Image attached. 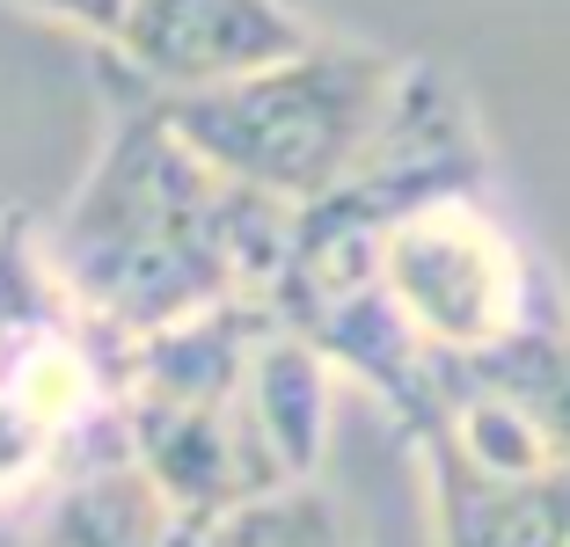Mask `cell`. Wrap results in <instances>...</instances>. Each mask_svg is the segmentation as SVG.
<instances>
[{
  "label": "cell",
  "mask_w": 570,
  "mask_h": 547,
  "mask_svg": "<svg viewBox=\"0 0 570 547\" xmlns=\"http://www.w3.org/2000/svg\"><path fill=\"white\" fill-rule=\"evenodd\" d=\"M483 176H490V153H483V132H475L469 96L432 67H403V88L387 102L366 161L352 168V182L336 198H322V212L387 233L410 212L483 198Z\"/></svg>",
  "instance_id": "cell-6"
},
{
  "label": "cell",
  "mask_w": 570,
  "mask_h": 547,
  "mask_svg": "<svg viewBox=\"0 0 570 547\" xmlns=\"http://www.w3.org/2000/svg\"><path fill=\"white\" fill-rule=\"evenodd\" d=\"M16 8L22 16H45V22H67L81 37H102V44H110V30L125 16V0H16Z\"/></svg>",
  "instance_id": "cell-13"
},
{
  "label": "cell",
  "mask_w": 570,
  "mask_h": 547,
  "mask_svg": "<svg viewBox=\"0 0 570 547\" xmlns=\"http://www.w3.org/2000/svg\"><path fill=\"white\" fill-rule=\"evenodd\" d=\"M67 321H81V307H73L67 278L51 263L45 227L22 205H8L0 212V365L16 350H30L37 336L67 329Z\"/></svg>",
  "instance_id": "cell-10"
},
{
  "label": "cell",
  "mask_w": 570,
  "mask_h": 547,
  "mask_svg": "<svg viewBox=\"0 0 570 547\" xmlns=\"http://www.w3.org/2000/svg\"><path fill=\"white\" fill-rule=\"evenodd\" d=\"M59 475H67V446H59V438L0 387V511L45 504Z\"/></svg>",
  "instance_id": "cell-12"
},
{
  "label": "cell",
  "mask_w": 570,
  "mask_h": 547,
  "mask_svg": "<svg viewBox=\"0 0 570 547\" xmlns=\"http://www.w3.org/2000/svg\"><path fill=\"white\" fill-rule=\"evenodd\" d=\"M264 299H235L198 321L125 344L118 431L184 518H213L293 489L256 416V350L271 336Z\"/></svg>",
  "instance_id": "cell-2"
},
{
  "label": "cell",
  "mask_w": 570,
  "mask_h": 547,
  "mask_svg": "<svg viewBox=\"0 0 570 547\" xmlns=\"http://www.w3.org/2000/svg\"><path fill=\"white\" fill-rule=\"evenodd\" d=\"M461 380H475L498 401H512L541 431V446L570 467V307L563 299H556L549 315L527 321L512 344L483 350V358H461Z\"/></svg>",
  "instance_id": "cell-9"
},
{
  "label": "cell",
  "mask_w": 570,
  "mask_h": 547,
  "mask_svg": "<svg viewBox=\"0 0 570 547\" xmlns=\"http://www.w3.org/2000/svg\"><path fill=\"white\" fill-rule=\"evenodd\" d=\"M184 511L154 489V475L132 452H96L51 481L37 504V547H176Z\"/></svg>",
  "instance_id": "cell-8"
},
{
  "label": "cell",
  "mask_w": 570,
  "mask_h": 547,
  "mask_svg": "<svg viewBox=\"0 0 570 547\" xmlns=\"http://www.w3.org/2000/svg\"><path fill=\"white\" fill-rule=\"evenodd\" d=\"M563 547H570V540H563Z\"/></svg>",
  "instance_id": "cell-14"
},
{
  "label": "cell",
  "mask_w": 570,
  "mask_h": 547,
  "mask_svg": "<svg viewBox=\"0 0 570 547\" xmlns=\"http://www.w3.org/2000/svg\"><path fill=\"white\" fill-rule=\"evenodd\" d=\"M381 292L439 358H483L563 299L483 198L395 219L381 233Z\"/></svg>",
  "instance_id": "cell-4"
},
{
  "label": "cell",
  "mask_w": 570,
  "mask_h": 547,
  "mask_svg": "<svg viewBox=\"0 0 570 547\" xmlns=\"http://www.w3.org/2000/svg\"><path fill=\"white\" fill-rule=\"evenodd\" d=\"M45 241L81 321L139 344L235 299H271L293 212L219 176L161 102L132 96Z\"/></svg>",
  "instance_id": "cell-1"
},
{
  "label": "cell",
  "mask_w": 570,
  "mask_h": 547,
  "mask_svg": "<svg viewBox=\"0 0 570 547\" xmlns=\"http://www.w3.org/2000/svg\"><path fill=\"white\" fill-rule=\"evenodd\" d=\"M176 547H358V533L336 511V497H322L315 481H293V489H271L235 511L184 518Z\"/></svg>",
  "instance_id": "cell-11"
},
{
  "label": "cell",
  "mask_w": 570,
  "mask_h": 547,
  "mask_svg": "<svg viewBox=\"0 0 570 547\" xmlns=\"http://www.w3.org/2000/svg\"><path fill=\"white\" fill-rule=\"evenodd\" d=\"M432 481V540L439 547H563L570 540V467L556 475H475L453 452L417 446Z\"/></svg>",
  "instance_id": "cell-7"
},
{
  "label": "cell",
  "mask_w": 570,
  "mask_h": 547,
  "mask_svg": "<svg viewBox=\"0 0 570 547\" xmlns=\"http://www.w3.org/2000/svg\"><path fill=\"white\" fill-rule=\"evenodd\" d=\"M395 88H403V59L344 44V37H315L301 59L213 88V96L161 102V117L219 176H235L242 190L285 212H307L352 182Z\"/></svg>",
  "instance_id": "cell-3"
},
{
  "label": "cell",
  "mask_w": 570,
  "mask_h": 547,
  "mask_svg": "<svg viewBox=\"0 0 570 547\" xmlns=\"http://www.w3.org/2000/svg\"><path fill=\"white\" fill-rule=\"evenodd\" d=\"M315 44L293 0H125L110 51L139 81V102H184L271 73Z\"/></svg>",
  "instance_id": "cell-5"
}]
</instances>
